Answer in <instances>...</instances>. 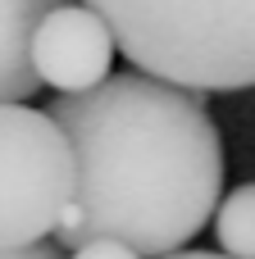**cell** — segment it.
I'll use <instances>...</instances> for the list:
<instances>
[{"label": "cell", "mask_w": 255, "mask_h": 259, "mask_svg": "<svg viewBox=\"0 0 255 259\" xmlns=\"http://www.w3.org/2000/svg\"><path fill=\"white\" fill-rule=\"evenodd\" d=\"M50 118L78 159V191L55 241H119L137 255H178L224 191V137L201 91L151 73H114L96 91L55 96Z\"/></svg>", "instance_id": "6da1fadb"}, {"label": "cell", "mask_w": 255, "mask_h": 259, "mask_svg": "<svg viewBox=\"0 0 255 259\" xmlns=\"http://www.w3.org/2000/svg\"><path fill=\"white\" fill-rule=\"evenodd\" d=\"M137 73L187 91L255 87V0H82Z\"/></svg>", "instance_id": "7a4b0ae2"}, {"label": "cell", "mask_w": 255, "mask_h": 259, "mask_svg": "<svg viewBox=\"0 0 255 259\" xmlns=\"http://www.w3.org/2000/svg\"><path fill=\"white\" fill-rule=\"evenodd\" d=\"M78 191V159L50 109L0 105V250L41 246Z\"/></svg>", "instance_id": "3957f363"}, {"label": "cell", "mask_w": 255, "mask_h": 259, "mask_svg": "<svg viewBox=\"0 0 255 259\" xmlns=\"http://www.w3.org/2000/svg\"><path fill=\"white\" fill-rule=\"evenodd\" d=\"M114 32L110 23L91 9V5H59L55 14H46V23L37 27L32 41V68L46 87H55L59 96H82L96 91L105 77H114Z\"/></svg>", "instance_id": "277c9868"}, {"label": "cell", "mask_w": 255, "mask_h": 259, "mask_svg": "<svg viewBox=\"0 0 255 259\" xmlns=\"http://www.w3.org/2000/svg\"><path fill=\"white\" fill-rule=\"evenodd\" d=\"M68 0H0V105H23L41 87L32 68V41L46 14Z\"/></svg>", "instance_id": "5b68a950"}, {"label": "cell", "mask_w": 255, "mask_h": 259, "mask_svg": "<svg viewBox=\"0 0 255 259\" xmlns=\"http://www.w3.org/2000/svg\"><path fill=\"white\" fill-rule=\"evenodd\" d=\"M214 241L228 259H255V182H242L219 200Z\"/></svg>", "instance_id": "8992f818"}, {"label": "cell", "mask_w": 255, "mask_h": 259, "mask_svg": "<svg viewBox=\"0 0 255 259\" xmlns=\"http://www.w3.org/2000/svg\"><path fill=\"white\" fill-rule=\"evenodd\" d=\"M68 259H141V255L128 250V246H119V241H87V246H78Z\"/></svg>", "instance_id": "52a82bcc"}, {"label": "cell", "mask_w": 255, "mask_h": 259, "mask_svg": "<svg viewBox=\"0 0 255 259\" xmlns=\"http://www.w3.org/2000/svg\"><path fill=\"white\" fill-rule=\"evenodd\" d=\"M0 259H64L59 255V246H23V250H0Z\"/></svg>", "instance_id": "ba28073f"}, {"label": "cell", "mask_w": 255, "mask_h": 259, "mask_svg": "<svg viewBox=\"0 0 255 259\" xmlns=\"http://www.w3.org/2000/svg\"><path fill=\"white\" fill-rule=\"evenodd\" d=\"M164 259H228V255H214V250H178V255H164Z\"/></svg>", "instance_id": "9c48e42d"}]
</instances>
